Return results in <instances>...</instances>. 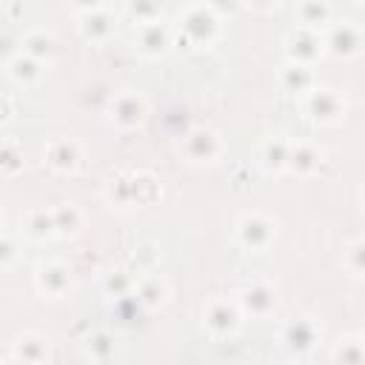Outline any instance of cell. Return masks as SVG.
I'll list each match as a JSON object with an SVG mask.
<instances>
[{
  "label": "cell",
  "instance_id": "obj_1",
  "mask_svg": "<svg viewBox=\"0 0 365 365\" xmlns=\"http://www.w3.org/2000/svg\"><path fill=\"white\" fill-rule=\"evenodd\" d=\"M240 305L245 314L251 317H265L274 311L277 305V291L265 282H248L242 291H240Z\"/></svg>",
  "mask_w": 365,
  "mask_h": 365
},
{
  "label": "cell",
  "instance_id": "obj_2",
  "mask_svg": "<svg viewBox=\"0 0 365 365\" xmlns=\"http://www.w3.org/2000/svg\"><path fill=\"white\" fill-rule=\"evenodd\" d=\"M182 23V31L188 34V40L194 43H208L217 31V17L211 14V6H194L185 11V17L180 20Z\"/></svg>",
  "mask_w": 365,
  "mask_h": 365
},
{
  "label": "cell",
  "instance_id": "obj_3",
  "mask_svg": "<svg viewBox=\"0 0 365 365\" xmlns=\"http://www.w3.org/2000/svg\"><path fill=\"white\" fill-rule=\"evenodd\" d=\"M237 234H240V242H242L245 248L262 251V248L271 242V237H274V225H271L268 220H262V217L254 214V217H242V220H240Z\"/></svg>",
  "mask_w": 365,
  "mask_h": 365
},
{
  "label": "cell",
  "instance_id": "obj_4",
  "mask_svg": "<svg viewBox=\"0 0 365 365\" xmlns=\"http://www.w3.org/2000/svg\"><path fill=\"white\" fill-rule=\"evenodd\" d=\"M185 151L197 163H211L220 154V137L211 128H194L185 137Z\"/></svg>",
  "mask_w": 365,
  "mask_h": 365
},
{
  "label": "cell",
  "instance_id": "obj_5",
  "mask_svg": "<svg viewBox=\"0 0 365 365\" xmlns=\"http://www.w3.org/2000/svg\"><path fill=\"white\" fill-rule=\"evenodd\" d=\"M143 114H145V100H143L140 94L125 91V94H120V97L111 103V120H114L117 125L131 128V125H137V123L143 120Z\"/></svg>",
  "mask_w": 365,
  "mask_h": 365
},
{
  "label": "cell",
  "instance_id": "obj_6",
  "mask_svg": "<svg viewBox=\"0 0 365 365\" xmlns=\"http://www.w3.org/2000/svg\"><path fill=\"white\" fill-rule=\"evenodd\" d=\"M305 108H308V114H311L314 120L328 123V120H336V117H339V111H342V100H339L331 88H314V91L308 94Z\"/></svg>",
  "mask_w": 365,
  "mask_h": 365
},
{
  "label": "cell",
  "instance_id": "obj_7",
  "mask_svg": "<svg viewBox=\"0 0 365 365\" xmlns=\"http://www.w3.org/2000/svg\"><path fill=\"white\" fill-rule=\"evenodd\" d=\"M282 342H285L288 351H297V354L311 351L314 342H317V328H314V322H308V319H294V322H288L285 331H282Z\"/></svg>",
  "mask_w": 365,
  "mask_h": 365
},
{
  "label": "cell",
  "instance_id": "obj_8",
  "mask_svg": "<svg viewBox=\"0 0 365 365\" xmlns=\"http://www.w3.org/2000/svg\"><path fill=\"white\" fill-rule=\"evenodd\" d=\"M205 325H208L211 334L225 336L240 325V311L234 305H228V302H214L208 308V314H205Z\"/></svg>",
  "mask_w": 365,
  "mask_h": 365
},
{
  "label": "cell",
  "instance_id": "obj_9",
  "mask_svg": "<svg viewBox=\"0 0 365 365\" xmlns=\"http://www.w3.org/2000/svg\"><path fill=\"white\" fill-rule=\"evenodd\" d=\"M46 163L57 171H74L77 163H80V151L71 140H54L46 151Z\"/></svg>",
  "mask_w": 365,
  "mask_h": 365
},
{
  "label": "cell",
  "instance_id": "obj_10",
  "mask_svg": "<svg viewBox=\"0 0 365 365\" xmlns=\"http://www.w3.org/2000/svg\"><path fill=\"white\" fill-rule=\"evenodd\" d=\"M68 268H63L60 262H48L37 271V285L43 294H51V297H60L66 288H68Z\"/></svg>",
  "mask_w": 365,
  "mask_h": 365
},
{
  "label": "cell",
  "instance_id": "obj_11",
  "mask_svg": "<svg viewBox=\"0 0 365 365\" xmlns=\"http://www.w3.org/2000/svg\"><path fill=\"white\" fill-rule=\"evenodd\" d=\"M319 37H314L311 31H299V34H294L291 40H288V54H291V60L294 63H311L317 54H319Z\"/></svg>",
  "mask_w": 365,
  "mask_h": 365
},
{
  "label": "cell",
  "instance_id": "obj_12",
  "mask_svg": "<svg viewBox=\"0 0 365 365\" xmlns=\"http://www.w3.org/2000/svg\"><path fill=\"white\" fill-rule=\"evenodd\" d=\"M165 46H168V29L163 23H157V20L143 23V29H140V48L145 54H163Z\"/></svg>",
  "mask_w": 365,
  "mask_h": 365
},
{
  "label": "cell",
  "instance_id": "obj_13",
  "mask_svg": "<svg viewBox=\"0 0 365 365\" xmlns=\"http://www.w3.org/2000/svg\"><path fill=\"white\" fill-rule=\"evenodd\" d=\"M328 48L334 51V54H354L356 48H359V31L351 26V23H342V26H336L331 34H328Z\"/></svg>",
  "mask_w": 365,
  "mask_h": 365
},
{
  "label": "cell",
  "instance_id": "obj_14",
  "mask_svg": "<svg viewBox=\"0 0 365 365\" xmlns=\"http://www.w3.org/2000/svg\"><path fill=\"white\" fill-rule=\"evenodd\" d=\"M163 299H165V282L160 277H148V279L140 282V288H137V302L140 305L157 308V305H163Z\"/></svg>",
  "mask_w": 365,
  "mask_h": 365
},
{
  "label": "cell",
  "instance_id": "obj_15",
  "mask_svg": "<svg viewBox=\"0 0 365 365\" xmlns=\"http://www.w3.org/2000/svg\"><path fill=\"white\" fill-rule=\"evenodd\" d=\"M319 154L311 148V145H288V157H285V165L294 168V171H311L317 165Z\"/></svg>",
  "mask_w": 365,
  "mask_h": 365
},
{
  "label": "cell",
  "instance_id": "obj_16",
  "mask_svg": "<svg viewBox=\"0 0 365 365\" xmlns=\"http://www.w3.org/2000/svg\"><path fill=\"white\" fill-rule=\"evenodd\" d=\"M26 234L34 237V240H43V237L57 234L54 231V214L51 211H31L26 217Z\"/></svg>",
  "mask_w": 365,
  "mask_h": 365
},
{
  "label": "cell",
  "instance_id": "obj_17",
  "mask_svg": "<svg viewBox=\"0 0 365 365\" xmlns=\"http://www.w3.org/2000/svg\"><path fill=\"white\" fill-rule=\"evenodd\" d=\"M83 37L86 40H103L108 31H111V20H108V14H103V11H86V20H83Z\"/></svg>",
  "mask_w": 365,
  "mask_h": 365
},
{
  "label": "cell",
  "instance_id": "obj_18",
  "mask_svg": "<svg viewBox=\"0 0 365 365\" xmlns=\"http://www.w3.org/2000/svg\"><path fill=\"white\" fill-rule=\"evenodd\" d=\"M23 46H26V54L34 57V60H40V57H51V54H54V37L46 34V31H34V34H29Z\"/></svg>",
  "mask_w": 365,
  "mask_h": 365
},
{
  "label": "cell",
  "instance_id": "obj_19",
  "mask_svg": "<svg viewBox=\"0 0 365 365\" xmlns=\"http://www.w3.org/2000/svg\"><path fill=\"white\" fill-rule=\"evenodd\" d=\"M40 74H43V68H40V63L34 57L26 54V57H14L11 60V77L17 83H34Z\"/></svg>",
  "mask_w": 365,
  "mask_h": 365
},
{
  "label": "cell",
  "instance_id": "obj_20",
  "mask_svg": "<svg viewBox=\"0 0 365 365\" xmlns=\"http://www.w3.org/2000/svg\"><path fill=\"white\" fill-rule=\"evenodd\" d=\"M51 214H54V231L57 234H74L80 228V211L74 205H60Z\"/></svg>",
  "mask_w": 365,
  "mask_h": 365
},
{
  "label": "cell",
  "instance_id": "obj_21",
  "mask_svg": "<svg viewBox=\"0 0 365 365\" xmlns=\"http://www.w3.org/2000/svg\"><path fill=\"white\" fill-rule=\"evenodd\" d=\"M285 157H288V143H282V140L265 143L262 151H259V163L265 168H282L285 165Z\"/></svg>",
  "mask_w": 365,
  "mask_h": 365
},
{
  "label": "cell",
  "instance_id": "obj_22",
  "mask_svg": "<svg viewBox=\"0 0 365 365\" xmlns=\"http://www.w3.org/2000/svg\"><path fill=\"white\" fill-rule=\"evenodd\" d=\"M299 20H302L305 26H319V23L328 20V6H325L322 0H305V3L299 6Z\"/></svg>",
  "mask_w": 365,
  "mask_h": 365
},
{
  "label": "cell",
  "instance_id": "obj_23",
  "mask_svg": "<svg viewBox=\"0 0 365 365\" xmlns=\"http://www.w3.org/2000/svg\"><path fill=\"white\" fill-rule=\"evenodd\" d=\"M128 14L140 23H151L160 17V0H128Z\"/></svg>",
  "mask_w": 365,
  "mask_h": 365
},
{
  "label": "cell",
  "instance_id": "obj_24",
  "mask_svg": "<svg viewBox=\"0 0 365 365\" xmlns=\"http://www.w3.org/2000/svg\"><path fill=\"white\" fill-rule=\"evenodd\" d=\"M285 86H288V88H297V91H305V88L311 86V71H308V66L291 63V66L285 68Z\"/></svg>",
  "mask_w": 365,
  "mask_h": 365
},
{
  "label": "cell",
  "instance_id": "obj_25",
  "mask_svg": "<svg viewBox=\"0 0 365 365\" xmlns=\"http://www.w3.org/2000/svg\"><path fill=\"white\" fill-rule=\"evenodd\" d=\"M23 168V154L14 145H0V174H14Z\"/></svg>",
  "mask_w": 365,
  "mask_h": 365
},
{
  "label": "cell",
  "instance_id": "obj_26",
  "mask_svg": "<svg viewBox=\"0 0 365 365\" xmlns=\"http://www.w3.org/2000/svg\"><path fill=\"white\" fill-rule=\"evenodd\" d=\"M37 345H48V342L26 336V339H20V342H17V351H14V356H17V359H46V354H43V351H34Z\"/></svg>",
  "mask_w": 365,
  "mask_h": 365
},
{
  "label": "cell",
  "instance_id": "obj_27",
  "mask_svg": "<svg viewBox=\"0 0 365 365\" xmlns=\"http://www.w3.org/2000/svg\"><path fill=\"white\" fill-rule=\"evenodd\" d=\"M11 259H14V242L9 237H0V265H6Z\"/></svg>",
  "mask_w": 365,
  "mask_h": 365
},
{
  "label": "cell",
  "instance_id": "obj_28",
  "mask_svg": "<svg viewBox=\"0 0 365 365\" xmlns=\"http://www.w3.org/2000/svg\"><path fill=\"white\" fill-rule=\"evenodd\" d=\"M77 9H83V11H94V9H100V3L103 0H71Z\"/></svg>",
  "mask_w": 365,
  "mask_h": 365
},
{
  "label": "cell",
  "instance_id": "obj_29",
  "mask_svg": "<svg viewBox=\"0 0 365 365\" xmlns=\"http://www.w3.org/2000/svg\"><path fill=\"white\" fill-rule=\"evenodd\" d=\"M9 111H11L9 100H6V97H0V120H6V117H9Z\"/></svg>",
  "mask_w": 365,
  "mask_h": 365
},
{
  "label": "cell",
  "instance_id": "obj_30",
  "mask_svg": "<svg viewBox=\"0 0 365 365\" xmlns=\"http://www.w3.org/2000/svg\"><path fill=\"white\" fill-rule=\"evenodd\" d=\"M11 51V46H9V37L6 34H0V54H9Z\"/></svg>",
  "mask_w": 365,
  "mask_h": 365
},
{
  "label": "cell",
  "instance_id": "obj_31",
  "mask_svg": "<svg viewBox=\"0 0 365 365\" xmlns=\"http://www.w3.org/2000/svg\"><path fill=\"white\" fill-rule=\"evenodd\" d=\"M248 3H254L257 9H268L271 3H277V0H248Z\"/></svg>",
  "mask_w": 365,
  "mask_h": 365
},
{
  "label": "cell",
  "instance_id": "obj_32",
  "mask_svg": "<svg viewBox=\"0 0 365 365\" xmlns=\"http://www.w3.org/2000/svg\"><path fill=\"white\" fill-rule=\"evenodd\" d=\"M0 225H3V217H0Z\"/></svg>",
  "mask_w": 365,
  "mask_h": 365
}]
</instances>
